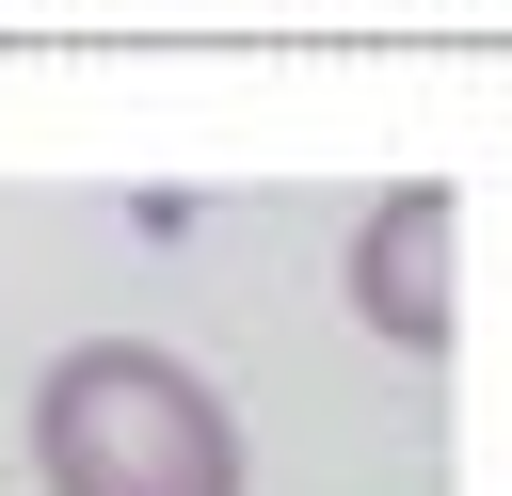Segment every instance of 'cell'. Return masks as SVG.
Wrapping results in <instances>:
<instances>
[{
    "label": "cell",
    "mask_w": 512,
    "mask_h": 496,
    "mask_svg": "<svg viewBox=\"0 0 512 496\" xmlns=\"http://www.w3.org/2000/svg\"><path fill=\"white\" fill-rule=\"evenodd\" d=\"M32 480L48 496H240V416L160 336H64L32 368Z\"/></svg>",
    "instance_id": "1"
},
{
    "label": "cell",
    "mask_w": 512,
    "mask_h": 496,
    "mask_svg": "<svg viewBox=\"0 0 512 496\" xmlns=\"http://www.w3.org/2000/svg\"><path fill=\"white\" fill-rule=\"evenodd\" d=\"M352 320L384 336V352H448L464 336V208L432 192V176H400L384 208H352Z\"/></svg>",
    "instance_id": "2"
}]
</instances>
